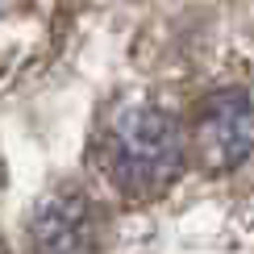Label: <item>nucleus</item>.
Instances as JSON below:
<instances>
[{
  "label": "nucleus",
  "instance_id": "nucleus-3",
  "mask_svg": "<svg viewBox=\"0 0 254 254\" xmlns=\"http://www.w3.org/2000/svg\"><path fill=\"white\" fill-rule=\"evenodd\" d=\"M25 238L34 254H96V208L83 192L59 188L38 200Z\"/></svg>",
  "mask_w": 254,
  "mask_h": 254
},
{
  "label": "nucleus",
  "instance_id": "nucleus-4",
  "mask_svg": "<svg viewBox=\"0 0 254 254\" xmlns=\"http://www.w3.org/2000/svg\"><path fill=\"white\" fill-rule=\"evenodd\" d=\"M0 254H8V250H4V246H0Z\"/></svg>",
  "mask_w": 254,
  "mask_h": 254
},
{
  "label": "nucleus",
  "instance_id": "nucleus-2",
  "mask_svg": "<svg viewBox=\"0 0 254 254\" xmlns=\"http://www.w3.org/2000/svg\"><path fill=\"white\" fill-rule=\"evenodd\" d=\"M196 150L208 171H234L254 154V100L246 92H213L200 104Z\"/></svg>",
  "mask_w": 254,
  "mask_h": 254
},
{
  "label": "nucleus",
  "instance_id": "nucleus-1",
  "mask_svg": "<svg viewBox=\"0 0 254 254\" xmlns=\"http://www.w3.org/2000/svg\"><path fill=\"white\" fill-rule=\"evenodd\" d=\"M96 167L125 200H154L184 171V129L167 109L129 100L104 121Z\"/></svg>",
  "mask_w": 254,
  "mask_h": 254
}]
</instances>
